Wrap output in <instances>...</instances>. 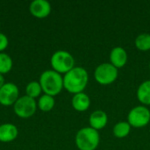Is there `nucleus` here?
<instances>
[{
  "label": "nucleus",
  "instance_id": "obj_16",
  "mask_svg": "<svg viewBox=\"0 0 150 150\" xmlns=\"http://www.w3.org/2000/svg\"><path fill=\"white\" fill-rule=\"evenodd\" d=\"M54 105H55V100L54 97L47 94H43L42 96H40L37 103L38 108L45 112L51 111L54 108Z\"/></svg>",
  "mask_w": 150,
  "mask_h": 150
},
{
  "label": "nucleus",
  "instance_id": "obj_22",
  "mask_svg": "<svg viewBox=\"0 0 150 150\" xmlns=\"http://www.w3.org/2000/svg\"><path fill=\"white\" fill-rule=\"evenodd\" d=\"M149 70H150V62H149Z\"/></svg>",
  "mask_w": 150,
  "mask_h": 150
},
{
  "label": "nucleus",
  "instance_id": "obj_3",
  "mask_svg": "<svg viewBox=\"0 0 150 150\" xmlns=\"http://www.w3.org/2000/svg\"><path fill=\"white\" fill-rule=\"evenodd\" d=\"M99 142L98 131L91 127L81 128L76 134V145L79 150H96Z\"/></svg>",
  "mask_w": 150,
  "mask_h": 150
},
{
  "label": "nucleus",
  "instance_id": "obj_13",
  "mask_svg": "<svg viewBox=\"0 0 150 150\" xmlns=\"http://www.w3.org/2000/svg\"><path fill=\"white\" fill-rule=\"evenodd\" d=\"M71 105H72V107L76 111L80 112H85L90 108V105H91L90 97L84 92L75 94L72 98Z\"/></svg>",
  "mask_w": 150,
  "mask_h": 150
},
{
  "label": "nucleus",
  "instance_id": "obj_2",
  "mask_svg": "<svg viewBox=\"0 0 150 150\" xmlns=\"http://www.w3.org/2000/svg\"><path fill=\"white\" fill-rule=\"evenodd\" d=\"M39 83L44 94L54 97L63 89V76L53 69H47L41 73Z\"/></svg>",
  "mask_w": 150,
  "mask_h": 150
},
{
  "label": "nucleus",
  "instance_id": "obj_20",
  "mask_svg": "<svg viewBox=\"0 0 150 150\" xmlns=\"http://www.w3.org/2000/svg\"><path fill=\"white\" fill-rule=\"evenodd\" d=\"M8 44H9V40L7 36L4 33H0V53H3V51L6 49Z\"/></svg>",
  "mask_w": 150,
  "mask_h": 150
},
{
  "label": "nucleus",
  "instance_id": "obj_23",
  "mask_svg": "<svg viewBox=\"0 0 150 150\" xmlns=\"http://www.w3.org/2000/svg\"><path fill=\"white\" fill-rule=\"evenodd\" d=\"M0 26H1V23H0Z\"/></svg>",
  "mask_w": 150,
  "mask_h": 150
},
{
  "label": "nucleus",
  "instance_id": "obj_10",
  "mask_svg": "<svg viewBox=\"0 0 150 150\" xmlns=\"http://www.w3.org/2000/svg\"><path fill=\"white\" fill-rule=\"evenodd\" d=\"M128 60V55L125 48L122 47H115L111 50L110 53V63L115 68L121 69L123 68Z\"/></svg>",
  "mask_w": 150,
  "mask_h": 150
},
{
  "label": "nucleus",
  "instance_id": "obj_8",
  "mask_svg": "<svg viewBox=\"0 0 150 150\" xmlns=\"http://www.w3.org/2000/svg\"><path fill=\"white\" fill-rule=\"evenodd\" d=\"M19 98L18 86L13 83H5L0 89V104L4 106L13 105Z\"/></svg>",
  "mask_w": 150,
  "mask_h": 150
},
{
  "label": "nucleus",
  "instance_id": "obj_9",
  "mask_svg": "<svg viewBox=\"0 0 150 150\" xmlns=\"http://www.w3.org/2000/svg\"><path fill=\"white\" fill-rule=\"evenodd\" d=\"M29 11L33 17L44 18L51 12V4L47 0H34L30 4Z\"/></svg>",
  "mask_w": 150,
  "mask_h": 150
},
{
  "label": "nucleus",
  "instance_id": "obj_12",
  "mask_svg": "<svg viewBox=\"0 0 150 150\" xmlns=\"http://www.w3.org/2000/svg\"><path fill=\"white\" fill-rule=\"evenodd\" d=\"M18 134V130L14 124L4 123L0 125V142H11Z\"/></svg>",
  "mask_w": 150,
  "mask_h": 150
},
{
  "label": "nucleus",
  "instance_id": "obj_7",
  "mask_svg": "<svg viewBox=\"0 0 150 150\" xmlns=\"http://www.w3.org/2000/svg\"><path fill=\"white\" fill-rule=\"evenodd\" d=\"M37 102L35 99L25 95L19 97L13 105V110L17 116L22 119L32 117L37 110Z\"/></svg>",
  "mask_w": 150,
  "mask_h": 150
},
{
  "label": "nucleus",
  "instance_id": "obj_14",
  "mask_svg": "<svg viewBox=\"0 0 150 150\" xmlns=\"http://www.w3.org/2000/svg\"><path fill=\"white\" fill-rule=\"evenodd\" d=\"M136 96L140 103L144 106L150 105V80L144 81L139 85Z\"/></svg>",
  "mask_w": 150,
  "mask_h": 150
},
{
  "label": "nucleus",
  "instance_id": "obj_4",
  "mask_svg": "<svg viewBox=\"0 0 150 150\" xmlns=\"http://www.w3.org/2000/svg\"><path fill=\"white\" fill-rule=\"evenodd\" d=\"M50 63L53 70L65 75L75 67V59L69 52L58 50L52 54Z\"/></svg>",
  "mask_w": 150,
  "mask_h": 150
},
{
  "label": "nucleus",
  "instance_id": "obj_1",
  "mask_svg": "<svg viewBox=\"0 0 150 150\" xmlns=\"http://www.w3.org/2000/svg\"><path fill=\"white\" fill-rule=\"evenodd\" d=\"M89 82L87 70L83 67H74L63 76V88L71 94L83 92Z\"/></svg>",
  "mask_w": 150,
  "mask_h": 150
},
{
  "label": "nucleus",
  "instance_id": "obj_17",
  "mask_svg": "<svg viewBox=\"0 0 150 150\" xmlns=\"http://www.w3.org/2000/svg\"><path fill=\"white\" fill-rule=\"evenodd\" d=\"M135 47L138 50L147 52L150 50V33H142L139 34L134 41Z\"/></svg>",
  "mask_w": 150,
  "mask_h": 150
},
{
  "label": "nucleus",
  "instance_id": "obj_15",
  "mask_svg": "<svg viewBox=\"0 0 150 150\" xmlns=\"http://www.w3.org/2000/svg\"><path fill=\"white\" fill-rule=\"evenodd\" d=\"M131 131V126L127 121H120L118 122L112 129V134L116 138L123 139L127 137Z\"/></svg>",
  "mask_w": 150,
  "mask_h": 150
},
{
  "label": "nucleus",
  "instance_id": "obj_6",
  "mask_svg": "<svg viewBox=\"0 0 150 150\" xmlns=\"http://www.w3.org/2000/svg\"><path fill=\"white\" fill-rule=\"evenodd\" d=\"M127 122L131 127L142 128L150 122V111L147 106L138 105L131 109L127 115Z\"/></svg>",
  "mask_w": 150,
  "mask_h": 150
},
{
  "label": "nucleus",
  "instance_id": "obj_19",
  "mask_svg": "<svg viewBox=\"0 0 150 150\" xmlns=\"http://www.w3.org/2000/svg\"><path fill=\"white\" fill-rule=\"evenodd\" d=\"M42 92L41 86L39 82L37 81H32L27 83L25 87V95L35 99L38 97H40V94Z\"/></svg>",
  "mask_w": 150,
  "mask_h": 150
},
{
  "label": "nucleus",
  "instance_id": "obj_21",
  "mask_svg": "<svg viewBox=\"0 0 150 150\" xmlns=\"http://www.w3.org/2000/svg\"><path fill=\"white\" fill-rule=\"evenodd\" d=\"M5 83V81H4V77L2 74H0V89L3 87V85Z\"/></svg>",
  "mask_w": 150,
  "mask_h": 150
},
{
  "label": "nucleus",
  "instance_id": "obj_5",
  "mask_svg": "<svg viewBox=\"0 0 150 150\" xmlns=\"http://www.w3.org/2000/svg\"><path fill=\"white\" fill-rule=\"evenodd\" d=\"M119 76L118 69L111 63L104 62L98 65L94 71V77L97 83L101 85H109L114 83Z\"/></svg>",
  "mask_w": 150,
  "mask_h": 150
},
{
  "label": "nucleus",
  "instance_id": "obj_11",
  "mask_svg": "<svg viewBox=\"0 0 150 150\" xmlns=\"http://www.w3.org/2000/svg\"><path fill=\"white\" fill-rule=\"evenodd\" d=\"M90 127L97 131L105 128L108 123V116L105 112L102 110H97L93 112L89 118Z\"/></svg>",
  "mask_w": 150,
  "mask_h": 150
},
{
  "label": "nucleus",
  "instance_id": "obj_18",
  "mask_svg": "<svg viewBox=\"0 0 150 150\" xmlns=\"http://www.w3.org/2000/svg\"><path fill=\"white\" fill-rule=\"evenodd\" d=\"M13 66L11 57L6 53H0V74L9 73Z\"/></svg>",
  "mask_w": 150,
  "mask_h": 150
}]
</instances>
